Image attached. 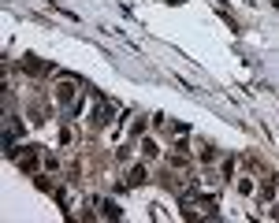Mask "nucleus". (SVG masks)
Returning a JSON list of instances; mask_svg holds the SVG:
<instances>
[{
    "label": "nucleus",
    "mask_w": 279,
    "mask_h": 223,
    "mask_svg": "<svg viewBox=\"0 0 279 223\" xmlns=\"http://www.w3.org/2000/svg\"><path fill=\"white\" fill-rule=\"evenodd\" d=\"M146 182V168H130V175H127V186H142Z\"/></svg>",
    "instance_id": "nucleus-6"
},
{
    "label": "nucleus",
    "mask_w": 279,
    "mask_h": 223,
    "mask_svg": "<svg viewBox=\"0 0 279 223\" xmlns=\"http://www.w3.org/2000/svg\"><path fill=\"white\" fill-rule=\"evenodd\" d=\"M37 153H41V149H34V145H26V149H19V168H23V171H34L37 168Z\"/></svg>",
    "instance_id": "nucleus-1"
},
{
    "label": "nucleus",
    "mask_w": 279,
    "mask_h": 223,
    "mask_svg": "<svg viewBox=\"0 0 279 223\" xmlns=\"http://www.w3.org/2000/svg\"><path fill=\"white\" fill-rule=\"evenodd\" d=\"M97 208H101V212H104V216H108V219H119V216H123L115 201H97Z\"/></svg>",
    "instance_id": "nucleus-4"
},
{
    "label": "nucleus",
    "mask_w": 279,
    "mask_h": 223,
    "mask_svg": "<svg viewBox=\"0 0 279 223\" xmlns=\"http://www.w3.org/2000/svg\"><path fill=\"white\" fill-rule=\"evenodd\" d=\"M75 93H79V90H75V82H60V86H56V97H60L63 104H71Z\"/></svg>",
    "instance_id": "nucleus-3"
},
{
    "label": "nucleus",
    "mask_w": 279,
    "mask_h": 223,
    "mask_svg": "<svg viewBox=\"0 0 279 223\" xmlns=\"http://www.w3.org/2000/svg\"><path fill=\"white\" fill-rule=\"evenodd\" d=\"M108 119H112V108H108V104H97V112H93V123H97V127H104Z\"/></svg>",
    "instance_id": "nucleus-5"
},
{
    "label": "nucleus",
    "mask_w": 279,
    "mask_h": 223,
    "mask_svg": "<svg viewBox=\"0 0 279 223\" xmlns=\"http://www.w3.org/2000/svg\"><path fill=\"white\" fill-rule=\"evenodd\" d=\"M26 71H30V75H49L52 67L45 63V60H37V56H26Z\"/></svg>",
    "instance_id": "nucleus-2"
}]
</instances>
